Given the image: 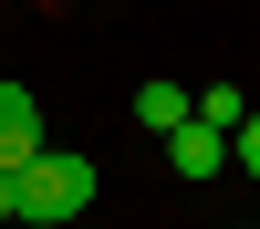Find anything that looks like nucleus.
Segmentation results:
<instances>
[{"label":"nucleus","instance_id":"1","mask_svg":"<svg viewBox=\"0 0 260 229\" xmlns=\"http://www.w3.org/2000/svg\"><path fill=\"white\" fill-rule=\"evenodd\" d=\"M83 208H94V156L42 146V156H21V167H11V219L62 229V219H83Z\"/></svg>","mask_w":260,"mask_h":229},{"label":"nucleus","instance_id":"2","mask_svg":"<svg viewBox=\"0 0 260 229\" xmlns=\"http://www.w3.org/2000/svg\"><path fill=\"white\" fill-rule=\"evenodd\" d=\"M42 94L31 83H0V167H21V156H42Z\"/></svg>","mask_w":260,"mask_h":229},{"label":"nucleus","instance_id":"3","mask_svg":"<svg viewBox=\"0 0 260 229\" xmlns=\"http://www.w3.org/2000/svg\"><path fill=\"white\" fill-rule=\"evenodd\" d=\"M167 167H177V177H229V136L219 125H177V136H167Z\"/></svg>","mask_w":260,"mask_h":229},{"label":"nucleus","instance_id":"4","mask_svg":"<svg viewBox=\"0 0 260 229\" xmlns=\"http://www.w3.org/2000/svg\"><path fill=\"white\" fill-rule=\"evenodd\" d=\"M136 125L146 136H177L187 125V83H136Z\"/></svg>","mask_w":260,"mask_h":229},{"label":"nucleus","instance_id":"5","mask_svg":"<svg viewBox=\"0 0 260 229\" xmlns=\"http://www.w3.org/2000/svg\"><path fill=\"white\" fill-rule=\"evenodd\" d=\"M229 167H240V177H260V104L229 125Z\"/></svg>","mask_w":260,"mask_h":229},{"label":"nucleus","instance_id":"6","mask_svg":"<svg viewBox=\"0 0 260 229\" xmlns=\"http://www.w3.org/2000/svg\"><path fill=\"white\" fill-rule=\"evenodd\" d=\"M0 229H11V167H0Z\"/></svg>","mask_w":260,"mask_h":229},{"label":"nucleus","instance_id":"7","mask_svg":"<svg viewBox=\"0 0 260 229\" xmlns=\"http://www.w3.org/2000/svg\"><path fill=\"white\" fill-rule=\"evenodd\" d=\"M250 229H260V219H250Z\"/></svg>","mask_w":260,"mask_h":229}]
</instances>
